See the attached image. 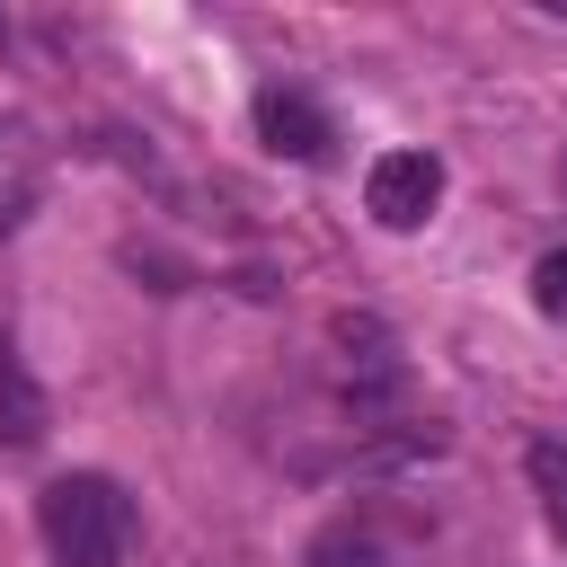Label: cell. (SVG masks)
Instances as JSON below:
<instances>
[{
  "label": "cell",
  "instance_id": "obj_8",
  "mask_svg": "<svg viewBox=\"0 0 567 567\" xmlns=\"http://www.w3.org/2000/svg\"><path fill=\"white\" fill-rule=\"evenodd\" d=\"M532 310H540V319H558V328H567V248H549V257H540V266H532Z\"/></svg>",
  "mask_w": 567,
  "mask_h": 567
},
{
  "label": "cell",
  "instance_id": "obj_4",
  "mask_svg": "<svg viewBox=\"0 0 567 567\" xmlns=\"http://www.w3.org/2000/svg\"><path fill=\"white\" fill-rule=\"evenodd\" d=\"M257 142H266L275 159H328L337 124H328L319 97H301V89H257Z\"/></svg>",
  "mask_w": 567,
  "mask_h": 567
},
{
  "label": "cell",
  "instance_id": "obj_5",
  "mask_svg": "<svg viewBox=\"0 0 567 567\" xmlns=\"http://www.w3.org/2000/svg\"><path fill=\"white\" fill-rule=\"evenodd\" d=\"M44 425H53V408H44L35 372H27L18 354H0V443H9V452H35Z\"/></svg>",
  "mask_w": 567,
  "mask_h": 567
},
{
  "label": "cell",
  "instance_id": "obj_2",
  "mask_svg": "<svg viewBox=\"0 0 567 567\" xmlns=\"http://www.w3.org/2000/svg\"><path fill=\"white\" fill-rule=\"evenodd\" d=\"M434 204H443V159H434V151H381V159H372L363 213H372L381 230H416Z\"/></svg>",
  "mask_w": 567,
  "mask_h": 567
},
{
  "label": "cell",
  "instance_id": "obj_6",
  "mask_svg": "<svg viewBox=\"0 0 567 567\" xmlns=\"http://www.w3.org/2000/svg\"><path fill=\"white\" fill-rule=\"evenodd\" d=\"M310 567H390V540L372 532V514H337L310 540Z\"/></svg>",
  "mask_w": 567,
  "mask_h": 567
},
{
  "label": "cell",
  "instance_id": "obj_1",
  "mask_svg": "<svg viewBox=\"0 0 567 567\" xmlns=\"http://www.w3.org/2000/svg\"><path fill=\"white\" fill-rule=\"evenodd\" d=\"M35 532L53 549V567H124L133 549V496L106 470H71L35 496Z\"/></svg>",
  "mask_w": 567,
  "mask_h": 567
},
{
  "label": "cell",
  "instance_id": "obj_3",
  "mask_svg": "<svg viewBox=\"0 0 567 567\" xmlns=\"http://www.w3.org/2000/svg\"><path fill=\"white\" fill-rule=\"evenodd\" d=\"M44 177H53V159H44V133H35L27 115H0V239L35 221V204H44Z\"/></svg>",
  "mask_w": 567,
  "mask_h": 567
},
{
  "label": "cell",
  "instance_id": "obj_7",
  "mask_svg": "<svg viewBox=\"0 0 567 567\" xmlns=\"http://www.w3.org/2000/svg\"><path fill=\"white\" fill-rule=\"evenodd\" d=\"M532 487H540L549 532L567 540V443H558V434H540V443H532Z\"/></svg>",
  "mask_w": 567,
  "mask_h": 567
}]
</instances>
